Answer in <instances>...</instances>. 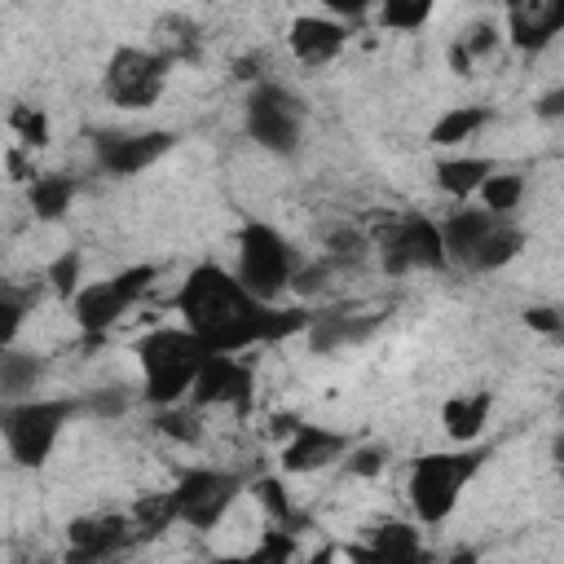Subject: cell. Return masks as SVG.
<instances>
[{
	"instance_id": "1",
	"label": "cell",
	"mask_w": 564,
	"mask_h": 564,
	"mask_svg": "<svg viewBox=\"0 0 564 564\" xmlns=\"http://www.w3.org/2000/svg\"><path fill=\"white\" fill-rule=\"evenodd\" d=\"M176 308L185 317V330H194L203 339V348H212V352H242L251 344H269V339L295 335L313 317L304 308H282V304L256 300L220 264L189 269V278L176 291Z\"/></svg>"
},
{
	"instance_id": "2",
	"label": "cell",
	"mask_w": 564,
	"mask_h": 564,
	"mask_svg": "<svg viewBox=\"0 0 564 564\" xmlns=\"http://www.w3.org/2000/svg\"><path fill=\"white\" fill-rule=\"evenodd\" d=\"M203 352H207V348H203V339H198L194 330H176V326L150 330V335L137 344V361H141V379H145V388H141L145 401H150V405L185 401Z\"/></svg>"
},
{
	"instance_id": "3",
	"label": "cell",
	"mask_w": 564,
	"mask_h": 564,
	"mask_svg": "<svg viewBox=\"0 0 564 564\" xmlns=\"http://www.w3.org/2000/svg\"><path fill=\"white\" fill-rule=\"evenodd\" d=\"M485 458H489L485 449H467V445L414 458V467H410V485H405L414 516H419L423 524H441V520L458 507V494L471 485V476L480 471Z\"/></svg>"
},
{
	"instance_id": "4",
	"label": "cell",
	"mask_w": 564,
	"mask_h": 564,
	"mask_svg": "<svg viewBox=\"0 0 564 564\" xmlns=\"http://www.w3.org/2000/svg\"><path fill=\"white\" fill-rule=\"evenodd\" d=\"M79 414V401L66 397H26L0 410V432L9 445V458L18 467H44L62 427Z\"/></svg>"
},
{
	"instance_id": "5",
	"label": "cell",
	"mask_w": 564,
	"mask_h": 564,
	"mask_svg": "<svg viewBox=\"0 0 564 564\" xmlns=\"http://www.w3.org/2000/svg\"><path fill=\"white\" fill-rule=\"evenodd\" d=\"M234 278H238L256 300L278 304L282 291H291L295 278H300V256H295V247H291L273 225L251 220V225L238 234V269H234Z\"/></svg>"
},
{
	"instance_id": "6",
	"label": "cell",
	"mask_w": 564,
	"mask_h": 564,
	"mask_svg": "<svg viewBox=\"0 0 564 564\" xmlns=\"http://www.w3.org/2000/svg\"><path fill=\"white\" fill-rule=\"evenodd\" d=\"M159 269L154 264H128L123 273L106 278V282H88L70 295V313H75V326L88 335V339H101L150 286H154Z\"/></svg>"
},
{
	"instance_id": "7",
	"label": "cell",
	"mask_w": 564,
	"mask_h": 564,
	"mask_svg": "<svg viewBox=\"0 0 564 564\" xmlns=\"http://www.w3.org/2000/svg\"><path fill=\"white\" fill-rule=\"evenodd\" d=\"M167 70L172 62L154 48H137V44H119L106 62V97L119 106V110H150L163 88H167Z\"/></svg>"
},
{
	"instance_id": "8",
	"label": "cell",
	"mask_w": 564,
	"mask_h": 564,
	"mask_svg": "<svg viewBox=\"0 0 564 564\" xmlns=\"http://www.w3.org/2000/svg\"><path fill=\"white\" fill-rule=\"evenodd\" d=\"M238 494H242V480L234 471L189 467V471L176 476L172 507H176V520H185L189 529H216L225 520V511L234 507Z\"/></svg>"
},
{
	"instance_id": "9",
	"label": "cell",
	"mask_w": 564,
	"mask_h": 564,
	"mask_svg": "<svg viewBox=\"0 0 564 564\" xmlns=\"http://www.w3.org/2000/svg\"><path fill=\"white\" fill-rule=\"evenodd\" d=\"M304 110L282 84H256L247 93V137L273 154H291L300 145Z\"/></svg>"
},
{
	"instance_id": "10",
	"label": "cell",
	"mask_w": 564,
	"mask_h": 564,
	"mask_svg": "<svg viewBox=\"0 0 564 564\" xmlns=\"http://www.w3.org/2000/svg\"><path fill=\"white\" fill-rule=\"evenodd\" d=\"M379 251L383 264L392 273L405 269H445V242H441V225L427 216H401L388 229H379Z\"/></svg>"
},
{
	"instance_id": "11",
	"label": "cell",
	"mask_w": 564,
	"mask_h": 564,
	"mask_svg": "<svg viewBox=\"0 0 564 564\" xmlns=\"http://www.w3.org/2000/svg\"><path fill=\"white\" fill-rule=\"evenodd\" d=\"M251 383L256 379H251V370L238 352H212L207 348L185 397L194 405H234V410H242V405H251Z\"/></svg>"
},
{
	"instance_id": "12",
	"label": "cell",
	"mask_w": 564,
	"mask_h": 564,
	"mask_svg": "<svg viewBox=\"0 0 564 564\" xmlns=\"http://www.w3.org/2000/svg\"><path fill=\"white\" fill-rule=\"evenodd\" d=\"M172 132L163 128H150V132H115V137H101L97 141V163L115 176H137L145 167H154L167 150H172Z\"/></svg>"
},
{
	"instance_id": "13",
	"label": "cell",
	"mask_w": 564,
	"mask_h": 564,
	"mask_svg": "<svg viewBox=\"0 0 564 564\" xmlns=\"http://www.w3.org/2000/svg\"><path fill=\"white\" fill-rule=\"evenodd\" d=\"M348 454V436L330 432V427H317V423H295L282 441V471H322L330 463H339Z\"/></svg>"
},
{
	"instance_id": "14",
	"label": "cell",
	"mask_w": 564,
	"mask_h": 564,
	"mask_svg": "<svg viewBox=\"0 0 564 564\" xmlns=\"http://www.w3.org/2000/svg\"><path fill=\"white\" fill-rule=\"evenodd\" d=\"M132 538V524L123 511H97L66 524V551L70 560H106Z\"/></svg>"
},
{
	"instance_id": "15",
	"label": "cell",
	"mask_w": 564,
	"mask_h": 564,
	"mask_svg": "<svg viewBox=\"0 0 564 564\" xmlns=\"http://www.w3.org/2000/svg\"><path fill=\"white\" fill-rule=\"evenodd\" d=\"M564 26V0H507V31L511 44L524 53L546 48Z\"/></svg>"
},
{
	"instance_id": "16",
	"label": "cell",
	"mask_w": 564,
	"mask_h": 564,
	"mask_svg": "<svg viewBox=\"0 0 564 564\" xmlns=\"http://www.w3.org/2000/svg\"><path fill=\"white\" fill-rule=\"evenodd\" d=\"M286 44L295 53V62L304 66H326L330 57H339V48L348 44V26L335 22V18H317V13H304L291 22L286 31Z\"/></svg>"
},
{
	"instance_id": "17",
	"label": "cell",
	"mask_w": 564,
	"mask_h": 564,
	"mask_svg": "<svg viewBox=\"0 0 564 564\" xmlns=\"http://www.w3.org/2000/svg\"><path fill=\"white\" fill-rule=\"evenodd\" d=\"M502 216L498 212H489V207H458V212H449L445 220H441V242H445V260L449 264H471V251L480 247V238L498 225Z\"/></svg>"
},
{
	"instance_id": "18",
	"label": "cell",
	"mask_w": 564,
	"mask_h": 564,
	"mask_svg": "<svg viewBox=\"0 0 564 564\" xmlns=\"http://www.w3.org/2000/svg\"><path fill=\"white\" fill-rule=\"evenodd\" d=\"M489 410H494V397H489L485 388L458 392V397H449V401L441 405V432H445L454 445H471V441L485 432Z\"/></svg>"
},
{
	"instance_id": "19",
	"label": "cell",
	"mask_w": 564,
	"mask_h": 564,
	"mask_svg": "<svg viewBox=\"0 0 564 564\" xmlns=\"http://www.w3.org/2000/svg\"><path fill=\"white\" fill-rule=\"evenodd\" d=\"M150 35H154V53H163L167 62H194L203 48V31L185 13H163Z\"/></svg>"
},
{
	"instance_id": "20",
	"label": "cell",
	"mask_w": 564,
	"mask_h": 564,
	"mask_svg": "<svg viewBox=\"0 0 564 564\" xmlns=\"http://www.w3.org/2000/svg\"><path fill=\"white\" fill-rule=\"evenodd\" d=\"M489 172H494V159H485V154H454V159L436 163V185L449 198H471Z\"/></svg>"
},
{
	"instance_id": "21",
	"label": "cell",
	"mask_w": 564,
	"mask_h": 564,
	"mask_svg": "<svg viewBox=\"0 0 564 564\" xmlns=\"http://www.w3.org/2000/svg\"><path fill=\"white\" fill-rule=\"evenodd\" d=\"M70 198H75V176L66 172H35L26 181V203L40 220H57L70 212Z\"/></svg>"
},
{
	"instance_id": "22",
	"label": "cell",
	"mask_w": 564,
	"mask_h": 564,
	"mask_svg": "<svg viewBox=\"0 0 564 564\" xmlns=\"http://www.w3.org/2000/svg\"><path fill=\"white\" fill-rule=\"evenodd\" d=\"M520 247H524V234L516 229V225H507V216L480 238V247L471 251V264L467 269H480V273H489V269H502V264H511L516 256H520Z\"/></svg>"
},
{
	"instance_id": "23",
	"label": "cell",
	"mask_w": 564,
	"mask_h": 564,
	"mask_svg": "<svg viewBox=\"0 0 564 564\" xmlns=\"http://www.w3.org/2000/svg\"><path fill=\"white\" fill-rule=\"evenodd\" d=\"M419 555H423V538H419V529H410V524H401V520L370 529L366 560H419Z\"/></svg>"
},
{
	"instance_id": "24",
	"label": "cell",
	"mask_w": 564,
	"mask_h": 564,
	"mask_svg": "<svg viewBox=\"0 0 564 564\" xmlns=\"http://www.w3.org/2000/svg\"><path fill=\"white\" fill-rule=\"evenodd\" d=\"M485 123H489V110H485V106H454V110H445V115L432 123L427 141L441 145V150H449V145H458V141H471Z\"/></svg>"
},
{
	"instance_id": "25",
	"label": "cell",
	"mask_w": 564,
	"mask_h": 564,
	"mask_svg": "<svg viewBox=\"0 0 564 564\" xmlns=\"http://www.w3.org/2000/svg\"><path fill=\"white\" fill-rule=\"evenodd\" d=\"M494 44H498L494 22H471V26L449 44V70L471 75V66H476L480 57H489V53H494Z\"/></svg>"
},
{
	"instance_id": "26",
	"label": "cell",
	"mask_w": 564,
	"mask_h": 564,
	"mask_svg": "<svg viewBox=\"0 0 564 564\" xmlns=\"http://www.w3.org/2000/svg\"><path fill=\"white\" fill-rule=\"evenodd\" d=\"M176 520V507H172V489L167 494H141L128 511V524H132V538H159L167 524Z\"/></svg>"
},
{
	"instance_id": "27",
	"label": "cell",
	"mask_w": 564,
	"mask_h": 564,
	"mask_svg": "<svg viewBox=\"0 0 564 564\" xmlns=\"http://www.w3.org/2000/svg\"><path fill=\"white\" fill-rule=\"evenodd\" d=\"M40 375H44V361H40L35 352H18L13 344H9V348H0V392L18 397V392L35 388V383H40Z\"/></svg>"
},
{
	"instance_id": "28",
	"label": "cell",
	"mask_w": 564,
	"mask_h": 564,
	"mask_svg": "<svg viewBox=\"0 0 564 564\" xmlns=\"http://www.w3.org/2000/svg\"><path fill=\"white\" fill-rule=\"evenodd\" d=\"M35 304V286H22V282H0V348H9L22 330V317L26 308Z\"/></svg>"
},
{
	"instance_id": "29",
	"label": "cell",
	"mask_w": 564,
	"mask_h": 564,
	"mask_svg": "<svg viewBox=\"0 0 564 564\" xmlns=\"http://www.w3.org/2000/svg\"><path fill=\"white\" fill-rule=\"evenodd\" d=\"M480 207H489V212H498V216H507V212H516V203L524 198V176H516V172H489L485 181H480Z\"/></svg>"
},
{
	"instance_id": "30",
	"label": "cell",
	"mask_w": 564,
	"mask_h": 564,
	"mask_svg": "<svg viewBox=\"0 0 564 564\" xmlns=\"http://www.w3.org/2000/svg\"><path fill=\"white\" fill-rule=\"evenodd\" d=\"M154 427H159L167 441H176V445H194V441H203V423H198V414L185 410L181 401H172V405H154Z\"/></svg>"
},
{
	"instance_id": "31",
	"label": "cell",
	"mask_w": 564,
	"mask_h": 564,
	"mask_svg": "<svg viewBox=\"0 0 564 564\" xmlns=\"http://www.w3.org/2000/svg\"><path fill=\"white\" fill-rule=\"evenodd\" d=\"M9 128H13V137H18L26 150H44V145H48V115H44L40 106L18 101V106L9 110Z\"/></svg>"
},
{
	"instance_id": "32",
	"label": "cell",
	"mask_w": 564,
	"mask_h": 564,
	"mask_svg": "<svg viewBox=\"0 0 564 564\" xmlns=\"http://www.w3.org/2000/svg\"><path fill=\"white\" fill-rule=\"evenodd\" d=\"M436 0H379V22L392 31H414L432 18Z\"/></svg>"
},
{
	"instance_id": "33",
	"label": "cell",
	"mask_w": 564,
	"mask_h": 564,
	"mask_svg": "<svg viewBox=\"0 0 564 564\" xmlns=\"http://www.w3.org/2000/svg\"><path fill=\"white\" fill-rule=\"evenodd\" d=\"M44 282H48V291H53L57 300H70V295L84 286V282H79V251H62V256L48 264Z\"/></svg>"
},
{
	"instance_id": "34",
	"label": "cell",
	"mask_w": 564,
	"mask_h": 564,
	"mask_svg": "<svg viewBox=\"0 0 564 564\" xmlns=\"http://www.w3.org/2000/svg\"><path fill=\"white\" fill-rule=\"evenodd\" d=\"M256 489V498H260V507L278 520V524H295V511H291V498H286V489H282V480H273V476H264V480H256L251 485Z\"/></svg>"
},
{
	"instance_id": "35",
	"label": "cell",
	"mask_w": 564,
	"mask_h": 564,
	"mask_svg": "<svg viewBox=\"0 0 564 564\" xmlns=\"http://www.w3.org/2000/svg\"><path fill=\"white\" fill-rule=\"evenodd\" d=\"M291 555H295V538H291V529H286V524L264 529V538H260V546H256V560H291Z\"/></svg>"
},
{
	"instance_id": "36",
	"label": "cell",
	"mask_w": 564,
	"mask_h": 564,
	"mask_svg": "<svg viewBox=\"0 0 564 564\" xmlns=\"http://www.w3.org/2000/svg\"><path fill=\"white\" fill-rule=\"evenodd\" d=\"M348 449H352V445H348ZM383 463H388V449H379V445H357V449L348 454V471H352V476H375Z\"/></svg>"
},
{
	"instance_id": "37",
	"label": "cell",
	"mask_w": 564,
	"mask_h": 564,
	"mask_svg": "<svg viewBox=\"0 0 564 564\" xmlns=\"http://www.w3.org/2000/svg\"><path fill=\"white\" fill-rule=\"evenodd\" d=\"M524 322H529V330H538V335H560V330H564V322H560V313H555L551 304H533V308L524 313Z\"/></svg>"
},
{
	"instance_id": "38",
	"label": "cell",
	"mask_w": 564,
	"mask_h": 564,
	"mask_svg": "<svg viewBox=\"0 0 564 564\" xmlns=\"http://www.w3.org/2000/svg\"><path fill=\"white\" fill-rule=\"evenodd\" d=\"M370 4H375V0H326V9L339 13V18H361Z\"/></svg>"
},
{
	"instance_id": "39",
	"label": "cell",
	"mask_w": 564,
	"mask_h": 564,
	"mask_svg": "<svg viewBox=\"0 0 564 564\" xmlns=\"http://www.w3.org/2000/svg\"><path fill=\"white\" fill-rule=\"evenodd\" d=\"M4 163H9V172H13V181H31V176H35V172L26 167V159H22L18 150H9V159H4Z\"/></svg>"
},
{
	"instance_id": "40",
	"label": "cell",
	"mask_w": 564,
	"mask_h": 564,
	"mask_svg": "<svg viewBox=\"0 0 564 564\" xmlns=\"http://www.w3.org/2000/svg\"><path fill=\"white\" fill-rule=\"evenodd\" d=\"M295 423H300L295 414H273V436H286V432H291Z\"/></svg>"
},
{
	"instance_id": "41",
	"label": "cell",
	"mask_w": 564,
	"mask_h": 564,
	"mask_svg": "<svg viewBox=\"0 0 564 564\" xmlns=\"http://www.w3.org/2000/svg\"><path fill=\"white\" fill-rule=\"evenodd\" d=\"M234 75H238V79H256V75H260V70H256V57L238 62V66H234Z\"/></svg>"
},
{
	"instance_id": "42",
	"label": "cell",
	"mask_w": 564,
	"mask_h": 564,
	"mask_svg": "<svg viewBox=\"0 0 564 564\" xmlns=\"http://www.w3.org/2000/svg\"><path fill=\"white\" fill-rule=\"evenodd\" d=\"M555 110H560V93H551V97H546V106H542V115H555Z\"/></svg>"
}]
</instances>
